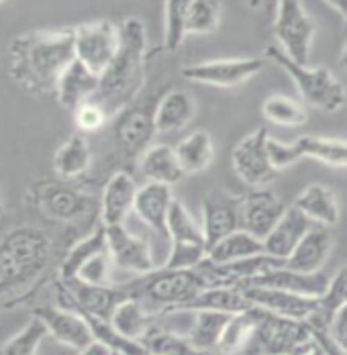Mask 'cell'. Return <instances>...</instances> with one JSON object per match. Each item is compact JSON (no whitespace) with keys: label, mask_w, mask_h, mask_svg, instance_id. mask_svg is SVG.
<instances>
[{"label":"cell","mask_w":347,"mask_h":355,"mask_svg":"<svg viewBox=\"0 0 347 355\" xmlns=\"http://www.w3.org/2000/svg\"><path fill=\"white\" fill-rule=\"evenodd\" d=\"M110 270H112V261H110V253L106 249V251L94 255L90 261H86L82 266V270L78 272L76 280H82L86 284L110 286Z\"/></svg>","instance_id":"45"},{"label":"cell","mask_w":347,"mask_h":355,"mask_svg":"<svg viewBox=\"0 0 347 355\" xmlns=\"http://www.w3.org/2000/svg\"><path fill=\"white\" fill-rule=\"evenodd\" d=\"M294 207L314 225L333 227L339 220V202L331 188L323 184L307 186L298 196Z\"/></svg>","instance_id":"28"},{"label":"cell","mask_w":347,"mask_h":355,"mask_svg":"<svg viewBox=\"0 0 347 355\" xmlns=\"http://www.w3.org/2000/svg\"><path fill=\"white\" fill-rule=\"evenodd\" d=\"M33 317H37L45 324L49 337H53L58 343L66 345L69 349L82 352L92 341H96L90 322L86 320L84 315H80L74 309L43 304V306L35 309Z\"/></svg>","instance_id":"16"},{"label":"cell","mask_w":347,"mask_h":355,"mask_svg":"<svg viewBox=\"0 0 347 355\" xmlns=\"http://www.w3.org/2000/svg\"><path fill=\"white\" fill-rule=\"evenodd\" d=\"M178 162L184 170V174H198L205 172L212 157H214V145L207 131H194L188 137H184L176 147Z\"/></svg>","instance_id":"33"},{"label":"cell","mask_w":347,"mask_h":355,"mask_svg":"<svg viewBox=\"0 0 347 355\" xmlns=\"http://www.w3.org/2000/svg\"><path fill=\"white\" fill-rule=\"evenodd\" d=\"M92 164V151L82 133L69 135L53 153V170L62 180H76L84 176Z\"/></svg>","instance_id":"30"},{"label":"cell","mask_w":347,"mask_h":355,"mask_svg":"<svg viewBox=\"0 0 347 355\" xmlns=\"http://www.w3.org/2000/svg\"><path fill=\"white\" fill-rule=\"evenodd\" d=\"M251 337H253V319L247 313L242 315H233L229 324L225 327V333L221 337V343H219V349L217 354L221 355H239L247 352L249 343H251Z\"/></svg>","instance_id":"40"},{"label":"cell","mask_w":347,"mask_h":355,"mask_svg":"<svg viewBox=\"0 0 347 355\" xmlns=\"http://www.w3.org/2000/svg\"><path fill=\"white\" fill-rule=\"evenodd\" d=\"M221 2L219 0H194L188 15V35H207L219 27Z\"/></svg>","instance_id":"43"},{"label":"cell","mask_w":347,"mask_h":355,"mask_svg":"<svg viewBox=\"0 0 347 355\" xmlns=\"http://www.w3.org/2000/svg\"><path fill=\"white\" fill-rule=\"evenodd\" d=\"M196 114L194 98L184 90L166 92L155 107V129L158 133L182 131Z\"/></svg>","instance_id":"29"},{"label":"cell","mask_w":347,"mask_h":355,"mask_svg":"<svg viewBox=\"0 0 347 355\" xmlns=\"http://www.w3.org/2000/svg\"><path fill=\"white\" fill-rule=\"evenodd\" d=\"M327 4H331L337 12L344 15V19H347V0H325Z\"/></svg>","instance_id":"50"},{"label":"cell","mask_w":347,"mask_h":355,"mask_svg":"<svg viewBox=\"0 0 347 355\" xmlns=\"http://www.w3.org/2000/svg\"><path fill=\"white\" fill-rule=\"evenodd\" d=\"M78 355H112V349L103 341H92L88 347L78 352Z\"/></svg>","instance_id":"48"},{"label":"cell","mask_w":347,"mask_h":355,"mask_svg":"<svg viewBox=\"0 0 347 355\" xmlns=\"http://www.w3.org/2000/svg\"><path fill=\"white\" fill-rule=\"evenodd\" d=\"M288 209L274 192L255 188L247 196H243L242 229L251 233L257 239H266L280 223Z\"/></svg>","instance_id":"18"},{"label":"cell","mask_w":347,"mask_h":355,"mask_svg":"<svg viewBox=\"0 0 347 355\" xmlns=\"http://www.w3.org/2000/svg\"><path fill=\"white\" fill-rule=\"evenodd\" d=\"M316 25L305 10L303 0H280L274 19L278 47L296 64L309 66Z\"/></svg>","instance_id":"8"},{"label":"cell","mask_w":347,"mask_h":355,"mask_svg":"<svg viewBox=\"0 0 347 355\" xmlns=\"http://www.w3.org/2000/svg\"><path fill=\"white\" fill-rule=\"evenodd\" d=\"M264 253H266L264 241L239 229L210 249L208 259L214 263H229V261H242V259H249V257H257Z\"/></svg>","instance_id":"35"},{"label":"cell","mask_w":347,"mask_h":355,"mask_svg":"<svg viewBox=\"0 0 347 355\" xmlns=\"http://www.w3.org/2000/svg\"><path fill=\"white\" fill-rule=\"evenodd\" d=\"M0 218H2V205H0Z\"/></svg>","instance_id":"52"},{"label":"cell","mask_w":347,"mask_h":355,"mask_svg":"<svg viewBox=\"0 0 347 355\" xmlns=\"http://www.w3.org/2000/svg\"><path fill=\"white\" fill-rule=\"evenodd\" d=\"M192 315H194V320H192V327L188 331L190 341L203 352L217 354L221 337L225 333V327L229 324L233 315L214 313V311H198V313H192Z\"/></svg>","instance_id":"34"},{"label":"cell","mask_w":347,"mask_h":355,"mask_svg":"<svg viewBox=\"0 0 347 355\" xmlns=\"http://www.w3.org/2000/svg\"><path fill=\"white\" fill-rule=\"evenodd\" d=\"M251 8H266V10H272L274 6H278L280 0H245Z\"/></svg>","instance_id":"49"},{"label":"cell","mask_w":347,"mask_h":355,"mask_svg":"<svg viewBox=\"0 0 347 355\" xmlns=\"http://www.w3.org/2000/svg\"><path fill=\"white\" fill-rule=\"evenodd\" d=\"M121 47V27L110 21L84 23L74 29L76 60L96 76H103Z\"/></svg>","instance_id":"9"},{"label":"cell","mask_w":347,"mask_h":355,"mask_svg":"<svg viewBox=\"0 0 347 355\" xmlns=\"http://www.w3.org/2000/svg\"><path fill=\"white\" fill-rule=\"evenodd\" d=\"M264 58H239V60H210L203 64H190L182 70V76L190 82L219 88L242 86L264 70Z\"/></svg>","instance_id":"15"},{"label":"cell","mask_w":347,"mask_h":355,"mask_svg":"<svg viewBox=\"0 0 347 355\" xmlns=\"http://www.w3.org/2000/svg\"><path fill=\"white\" fill-rule=\"evenodd\" d=\"M296 159L312 157L331 166H347V141L305 135L292 143Z\"/></svg>","instance_id":"37"},{"label":"cell","mask_w":347,"mask_h":355,"mask_svg":"<svg viewBox=\"0 0 347 355\" xmlns=\"http://www.w3.org/2000/svg\"><path fill=\"white\" fill-rule=\"evenodd\" d=\"M168 239L172 243L168 261L170 270H196L208 257L207 237L203 227L196 225L188 209L176 200L168 218Z\"/></svg>","instance_id":"7"},{"label":"cell","mask_w":347,"mask_h":355,"mask_svg":"<svg viewBox=\"0 0 347 355\" xmlns=\"http://www.w3.org/2000/svg\"><path fill=\"white\" fill-rule=\"evenodd\" d=\"M194 0H166L164 49L176 51L188 35V15Z\"/></svg>","instance_id":"39"},{"label":"cell","mask_w":347,"mask_h":355,"mask_svg":"<svg viewBox=\"0 0 347 355\" xmlns=\"http://www.w3.org/2000/svg\"><path fill=\"white\" fill-rule=\"evenodd\" d=\"M155 107L153 103H131L127 108H123L117 114L115 121V141L127 155H143L147 147H151L149 141L158 133L155 129Z\"/></svg>","instance_id":"14"},{"label":"cell","mask_w":347,"mask_h":355,"mask_svg":"<svg viewBox=\"0 0 347 355\" xmlns=\"http://www.w3.org/2000/svg\"><path fill=\"white\" fill-rule=\"evenodd\" d=\"M344 304H347V266L339 268L337 274L329 280L327 292L319 298V311L309 322L319 327H331L337 311Z\"/></svg>","instance_id":"38"},{"label":"cell","mask_w":347,"mask_h":355,"mask_svg":"<svg viewBox=\"0 0 347 355\" xmlns=\"http://www.w3.org/2000/svg\"><path fill=\"white\" fill-rule=\"evenodd\" d=\"M158 322V315H153L151 311H147L139 300L135 298H127L123 300L117 311L110 317V327L125 339L139 341L151 331V327Z\"/></svg>","instance_id":"31"},{"label":"cell","mask_w":347,"mask_h":355,"mask_svg":"<svg viewBox=\"0 0 347 355\" xmlns=\"http://www.w3.org/2000/svg\"><path fill=\"white\" fill-rule=\"evenodd\" d=\"M108 249V239H106V227L103 223L84 239H80L78 243H74L69 251L66 253L62 266H60V280H71L78 276V272L82 270V266L86 261H90L94 255L103 253Z\"/></svg>","instance_id":"32"},{"label":"cell","mask_w":347,"mask_h":355,"mask_svg":"<svg viewBox=\"0 0 347 355\" xmlns=\"http://www.w3.org/2000/svg\"><path fill=\"white\" fill-rule=\"evenodd\" d=\"M60 288L69 300L68 309L78 311L84 317L110 322L117 306L129 298V294L121 286L86 284L82 280H60Z\"/></svg>","instance_id":"12"},{"label":"cell","mask_w":347,"mask_h":355,"mask_svg":"<svg viewBox=\"0 0 347 355\" xmlns=\"http://www.w3.org/2000/svg\"><path fill=\"white\" fill-rule=\"evenodd\" d=\"M268 151H270V159L274 164L276 170H284L292 164H296V155H294V147L292 143H280L276 139L268 141Z\"/></svg>","instance_id":"46"},{"label":"cell","mask_w":347,"mask_h":355,"mask_svg":"<svg viewBox=\"0 0 347 355\" xmlns=\"http://www.w3.org/2000/svg\"><path fill=\"white\" fill-rule=\"evenodd\" d=\"M47 337V329L41 320L33 317L19 333H15L0 349V355H37L41 343Z\"/></svg>","instance_id":"42"},{"label":"cell","mask_w":347,"mask_h":355,"mask_svg":"<svg viewBox=\"0 0 347 355\" xmlns=\"http://www.w3.org/2000/svg\"><path fill=\"white\" fill-rule=\"evenodd\" d=\"M253 337L245 354L249 355H311L316 347L309 320L278 317L270 311L253 306Z\"/></svg>","instance_id":"5"},{"label":"cell","mask_w":347,"mask_h":355,"mask_svg":"<svg viewBox=\"0 0 347 355\" xmlns=\"http://www.w3.org/2000/svg\"><path fill=\"white\" fill-rule=\"evenodd\" d=\"M268 141H270L268 131L257 129L255 133L242 139L233 149V155H231L233 170L239 180L251 188H264L266 184L276 180L280 172L270 159Z\"/></svg>","instance_id":"11"},{"label":"cell","mask_w":347,"mask_h":355,"mask_svg":"<svg viewBox=\"0 0 347 355\" xmlns=\"http://www.w3.org/2000/svg\"><path fill=\"white\" fill-rule=\"evenodd\" d=\"M242 292L253 306H260L286 319L309 320L319 311V298L312 296L292 294L276 288H243Z\"/></svg>","instance_id":"19"},{"label":"cell","mask_w":347,"mask_h":355,"mask_svg":"<svg viewBox=\"0 0 347 355\" xmlns=\"http://www.w3.org/2000/svg\"><path fill=\"white\" fill-rule=\"evenodd\" d=\"M251 309H253V304L247 300V296L242 290L231 288V286H210L178 313L214 311V313H227V315H242Z\"/></svg>","instance_id":"27"},{"label":"cell","mask_w":347,"mask_h":355,"mask_svg":"<svg viewBox=\"0 0 347 355\" xmlns=\"http://www.w3.org/2000/svg\"><path fill=\"white\" fill-rule=\"evenodd\" d=\"M106 239H108V253H110L112 268L137 276L151 274L155 270L149 243L137 237L135 233H131L125 225L106 227Z\"/></svg>","instance_id":"17"},{"label":"cell","mask_w":347,"mask_h":355,"mask_svg":"<svg viewBox=\"0 0 347 355\" xmlns=\"http://www.w3.org/2000/svg\"><path fill=\"white\" fill-rule=\"evenodd\" d=\"M33 200L41 214L58 223H74L92 211L94 200L68 180H45L33 186Z\"/></svg>","instance_id":"10"},{"label":"cell","mask_w":347,"mask_h":355,"mask_svg":"<svg viewBox=\"0 0 347 355\" xmlns=\"http://www.w3.org/2000/svg\"><path fill=\"white\" fill-rule=\"evenodd\" d=\"M108 119H110V114L106 112V108L101 103H96L94 98L74 110V125H76L78 133H82V135L101 131Z\"/></svg>","instance_id":"44"},{"label":"cell","mask_w":347,"mask_h":355,"mask_svg":"<svg viewBox=\"0 0 347 355\" xmlns=\"http://www.w3.org/2000/svg\"><path fill=\"white\" fill-rule=\"evenodd\" d=\"M174 202L172 186L147 182L139 188L133 213L160 237H168V218Z\"/></svg>","instance_id":"22"},{"label":"cell","mask_w":347,"mask_h":355,"mask_svg":"<svg viewBox=\"0 0 347 355\" xmlns=\"http://www.w3.org/2000/svg\"><path fill=\"white\" fill-rule=\"evenodd\" d=\"M312 220H309L305 214L301 213L296 207H290L284 216L280 218V223L276 225V229L264 239V248L266 253L286 261L292 251L296 249V245L303 241V237L312 229Z\"/></svg>","instance_id":"25"},{"label":"cell","mask_w":347,"mask_h":355,"mask_svg":"<svg viewBox=\"0 0 347 355\" xmlns=\"http://www.w3.org/2000/svg\"><path fill=\"white\" fill-rule=\"evenodd\" d=\"M341 66H344V70L347 71V43L346 47H344V53H341Z\"/></svg>","instance_id":"51"},{"label":"cell","mask_w":347,"mask_h":355,"mask_svg":"<svg viewBox=\"0 0 347 355\" xmlns=\"http://www.w3.org/2000/svg\"><path fill=\"white\" fill-rule=\"evenodd\" d=\"M329 331H331V335H333L344 347H347V304H344V306L337 311V315H335V319L331 322Z\"/></svg>","instance_id":"47"},{"label":"cell","mask_w":347,"mask_h":355,"mask_svg":"<svg viewBox=\"0 0 347 355\" xmlns=\"http://www.w3.org/2000/svg\"><path fill=\"white\" fill-rule=\"evenodd\" d=\"M139 172L147 182L166 184V186H174L186 176L178 162L176 149L170 145L147 147L145 153L139 157Z\"/></svg>","instance_id":"26"},{"label":"cell","mask_w":347,"mask_h":355,"mask_svg":"<svg viewBox=\"0 0 347 355\" xmlns=\"http://www.w3.org/2000/svg\"><path fill=\"white\" fill-rule=\"evenodd\" d=\"M243 196H233L223 188L208 190L203 198V231L207 237L208 251L231 233L242 229Z\"/></svg>","instance_id":"13"},{"label":"cell","mask_w":347,"mask_h":355,"mask_svg":"<svg viewBox=\"0 0 347 355\" xmlns=\"http://www.w3.org/2000/svg\"><path fill=\"white\" fill-rule=\"evenodd\" d=\"M262 112L270 123L280 125V127H301L309 119L307 110L301 103H296L288 96H280V94L270 96L262 105Z\"/></svg>","instance_id":"41"},{"label":"cell","mask_w":347,"mask_h":355,"mask_svg":"<svg viewBox=\"0 0 347 355\" xmlns=\"http://www.w3.org/2000/svg\"><path fill=\"white\" fill-rule=\"evenodd\" d=\"M8 76L31 94L56 92L58 80L76 60L74 29L31 31L19 35L8 49Z\"/></svg>","instance_id":"1"},{"label":"cell","mask_w":347,"mask_h":355,"mask_svg":"<svg viewBox=\"0 0 347 355\" xmlns=\"http://www.w3.org/2000/svg\"><path fill=\"white\" fill-rule=\"evenodd\" d=\"M331 248H333V237L329 233V227L312 225L311 231L303 237V241L286 259V268L301 274H316L325 266Z\"/></svg>","instance_id":"24"},{"label":"cell","mask_w":347,"mask_h":355,"mask_svg":"<svg viewBox=\"0 0 347 355\" xmlns=\"http://www.w3.org/2000/svg\"><path fill=\"white\" fill-rule=\"evenodd\" d=\"M112 355H123V354H117V352H112Z\"/></svg>","instance_id":"53"},{"label":"cell","mask_w":347,"mask_h":355,"mask_svg":"<svg viewBox=\"0 0 347 355\" xmlns=\"http://www.w3.org/2000/svg\"><path fill=\"white\" fill-rule=\"evenodd\" d=\"M266 58L286 71L301 92V98L321 112H337L346 107L347 92L344 84L327 68H309L290 60L278 45L266 49Z\"/></svg>","instance_id":"6"},{"label":"cell","mask_w":347,"mask_h":355,"mask_svg":"<svg viewBox=\"0 0 347 355\" xmlns=\"http://www.w3.org/2000/svg\"><path fill=\"white\" fill-rule=\"evenodd\" d=\"M53 255L51 237L33 225H19L0 237V296L12 294L47 270Z\"/></svg>","instance_id":"3"},{"label":"cell","mask_w":347,"mask_h":355,"mask_svg":"<svg viewBox=\"0 0 347 355\" xmlns=\"http://www.w3.org/2000/svg\"><path fill=\"white\" fill-rule=\"evenodd\" d=\"M147 64V31L143 21L129 17L121 25V47L112 64L101 76V88L94 96L106 112L119 114L123 108L135 103L145 84Z\"/></svg>","instance_id":"2"},{"label":"cell","mask_w":347,"mask_h":355,"mask_svg":"<svg viewBox=\"0 0 347 355\" xmlns=\"http://www.w3.org/2000/svg\"><path fill=\"white\" fill-rule=\"evenodd\" d=\"M129 298L139 300L147 311L162 317L182 311L208 286L196 270H153L137 280L121 286Z\"/></svg>","instance_id":"4"},{"label":"cell","mask_w":347,"mask_h":355,"mask_svg":"<svg viewBox=\"0 0 347 355\" xmlns=\"http://www.w3.org/2000/svg\"><path fill=\"white\" fill-rule=\"evenodd\" d=\"M137 184L127 172H117L104 184L101 196V223L104 227L125 225L127 216L135 209Z\"/></svg>","instance_id":"21"},{"label":"cell","mask_w":347,"mask_h":355,"mask_svg":"<svg viewBox=\"0 0 347 355\" xmlns=\"http://www.w3.org/2000/svg\"><path fill=\"white\" fill-rule=\"evenodd\" d=\"M329 276L323 272L316 274H301L294 270L284 268H274L268 270L251 280H247L245 284L239 286L237 290L243 288H276V290H286L292 294H303V296H312V298H321L327 292L329 286Z\"/></svg>","instance_id":"20"},{"label":"cell","mask_w":347,"mask_h":355,"mask_svg":"<svg viewBox=\"0 0 347 355\" xmlns=\"http://www.w3.org/2000/svg\"><path fill=\"white\" fill-rule=\"evenodd\" d=\"M2 2H4V0H0V4H2Z\"/></svg>","instance_id":"54"},{"label":"cell","mask_w":347,"mask_h":355,"mask_svg":"<svg viewBox=\"0 0 347 355\" xmlns=\"http://www.w3.org/2000/svg\"><path fill=\"white\" fill-rule=\"evenodd\" d=\"M143 347L149 355H214L198 349L188 335H180L176 331L164 329L158 322L151 327V331L141 339Z\"/></svg>","instance_id":"36"},{"label":"cell","mask_w":347,"mask_h":355,"mask_svg":"<svg viewBox=\"0 0 347 355\" xmlns=\"http://www.w3.org/2000/svg\"><path fill=\"white\" fill-rule=\"evenodd\" d=\"M101 88V76L88 70L82 62L74 60L56 86V96L60 105L68 110H76L80 105L92 101L99 94Z\"/></svg>","instance_id":"23"}]
</instances>
